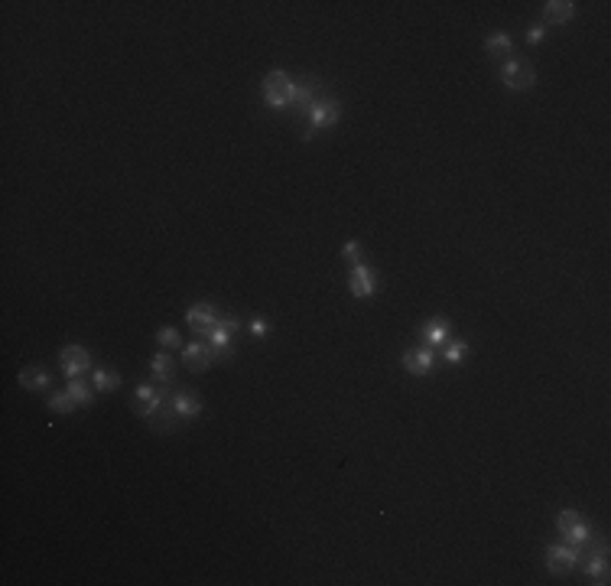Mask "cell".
<instances>
[{
    "mask_svg": "<svg viewBox=\"0 0 611 586\" xmlns=\"http://www.w3.org/2000/svg\"><path fill=\"white\" fill-rule=\"evenodd\" d=\"M556 527H560V535L566 537V544H582V541H589V525L582 521L579 512H563L560 518H556Z\"/></svg>",
    "mask_w": 611,
    "mask_h": 586,
    "instance_id": "obj_5",
    "label": "cell"
},
{
    "mask_svg": "<svg viewBox=\"0 0 611 586\" xmlns=\"http://www.w3.org/2000/svg\"><path fill=\"white\" fill-rule=\"evenodd\" d=\"M585 573H589L592 583H608V557H605V547L598 554H592V560L585 564Z\"/></svg>",
    "mask_w": 611,
    "mask_h": 586,
    "instance_id": "obj_17",
    "label": "cell"
},
{
    "mask_svg": "<svg viewBox=\"0 0 611 586\" xmlns=\"http://www.w3.org/2000/svg\"><path fill=\"white\" fill-rule=\"evenodd\" d=\"M575 564H579V547L575 544H553V547H546V567H550V573L563 577Z\"/></svg>",
    "mask_w": 611,
    "mask_h": 586,
    "instance_id": "obj_3",
    "label": "cell"
},
{
    "mask_svg": "<svg viewBox=\"0 0 611 586\" xmlns=\"http://www.w3.org/2000/svg\"><path fill=\"white\" fill-rule=\"evenodd\" d=\"M150 368H153V378L156 381H173V371H176V362H173L166 352H160V355H153V362H150Z\"/></svg>",
    "mask_w": 611,
    "mask_h": 586,
    "instance_id": "obj_18",
    "label": "cell"
},
{
    "mask_svg": "<svg viewBox=\"0 0 611 586\" xmlns=\"http://www.w3.org/2000/svg\"><path fill=\"white\" fill-rule=\"evenodd\" d=\"M49 410H56V414H72L75 410V398L68 391H59L49 398Z\"/></svg>",
    "mask_w": 611,
    "mask_h": 586,
    "instance_id": "obj_20",
    "label": "cell"
},
{
    "mask_svg": "<svg viewBox=\"0 0 611 586\" xmlns=\"http://www.w3.org/2000/svg\"><path fill=\"white\" fill-rule=\"evenodd\" d=\"M533 82H537V69H533L530 62L508 59V66H504V85H508L510 91H527Z\"/></svg>",
    "mask_w": 611,
    "mask_h": 586,
    "instance_id": "obj_4",
    "label": "cell"
},
{
    "mask_svg": "<svg viewBox=\"0 0 611 586\" xmlns=\"http://www.w3.org/2000/svg\"><path fill=\"white\" fill-rule=\"evenodd\" d=\"M212 345L208 342H192V345H185L183 349V365L189 371H195V375H202V371H208V365H212Z\"/></svg>",
    "mask_w": 611,
    "mask_h": 586,
    "instance_id": "obj_6",
    "label": "cell"
},
{
    "mask_svg": "<svg viewBox=\"0 0 611 586\" xmlns=\"http://www.w3.org/2000/svg\"><path fill=\"white\" fill-rule=\"evenodd\" d=\"M348 283H351V293L354 297H371L374 293V277H371V271H368V264H351V277H348Z\"/></svg>",
    "mask_w": 611,
    "mask_h": 586,
    "instance_id": "obj_11",
    "label": "cell"
},
{
    "mask_svg": "<svg viewBox=\"0 0 611 586\" xmlns=\"http://www.w3.org/2000/svg\"><path fill=\"white\" fill-rule=\"evenodd\" d=\"M163 398H166L163 391H156V388H150V385H140L137 394H133V410L140 417H150L163 408Z\"/></svg>",
    "mask_w": 611,
    "mask_h": 586,
    "instance_id": "obj_8",
    "label": "cell"
},
{
    "mask_svg": "<svg viewBox=\"0 0 611 586\" xmlns=\"http://www.w3.org/2000/svg\"><path fill=\"white\" fill-rule=\"evenodd\" d=\"M185 323H189L192 333L205 335L208 329H212L215 323H218V313H215V306H212V303H195L189 313H185Z\"/></svg>",
    "mask_w": 611,
    "mask_h": 586,
    "instance_id": "obj_7",
    "label": "cell"
},
{
    "mask_svg": "<svg viewBox=\"0 0 611 586\" xmlns=\"http://www.w3.org/2000/svg\"><path fill=\"white\" fill-rule=\"evenodd\" d=\"M156 345H163V349H176V345H183V339H179V333L176 329H160L156 333Z\"/></svg>",
    "mask_w": 611,
    "mask_h": 586,
    "instance_id": "obj_22",
    "label": "cell"
},
{
    "mask_svg": "<svg viewBox=\"0 0 611 586\" xmlns=\"http://www.w3.org/2000/svg\"><path fill=\"white\" fill-rule=\"evenodd\" d=\"M465 355H468V345L465 342H446V358L449 362H462Z\"/></svg>",
    "mask_w": 611,
    "mask_h": 586,
    "instance_id": "obj_23",
    "label": "cell"
},
{
    "mask_svg": "<svg viewBox=\"0 0 611 586\" xmlns=\"http://www.w3.org/2000/svg\"><path fill=\"white\" fill-rule=\"evenodd\" d=\"M404 368L410 371V375H429V368H433V349L420 345V349L406 352V355H404Z\"/></svg>",
    "mask_w": 611,
    "mask_h": 586,
    "instance_id": "obj_12",
    "label": "cell"
},
{
    "mask_svg": "<svg viewBox=\"0 0 611 586\" xmlns=\"http://www.w3.org/2000/svg\"><path fill=\"white\" fill-rule=\"evenodd\" d=\"M420 339H423L426 349H433V345H446V339H449V319H442V316L429 319L426 326L420 329Z\"/></svg>",
    "mask_w": 611,
    "mask_h": 586,
    "instance_id": "obj_10",
    "label": "cell"
},
{
    "mask_svg": "<svg viewBox=\"0 0 611 586\" xmlns=\"http://www.w3.org/2000/svg\"><path fill=\"white\" fill-rule=\"evenodd\" d=\"M339 101H332V98H319V101H312L309 108H306V114H309V131H306V137H312V131H319V127H332L335 121H339Z\"/></svg>",
    "mask_w": 611,
    "mask_h": 586,
    "instance_id": "obj_2",
    "label": "cell"
},
{
    "mask_svg": "<svg viewBox=\"0 0 611 586\" xmlns=\"http://www.w3.org/2000/svg\"><path fill=\"white\" fill-rule=\"evenodd\" d=\"M59 362H62V368H66L68 378H78L81 371H88L91 358H88V352L81 349V345H66L62 355H59Z\"/></svg>",
    "mask_w": 611,
    "mask_h": 586,
    "instance_id": "obj_9",
    "label": "cell"
},
{
    "mask_svg": "<svg viewBox=\"0 0 611 586\" xmlns=\"http://www.w3.org/2000/svg\"><path fill=\"white\" fill-rule=\"evenodd\" d=\"M342 258H345L348 264H358V261H361V245H358V241H348V245L342 248Z\"/></svg>",
    "mask_w": 611,
    "mask_h": 586,
    "instance_id": "obj_24",
    "label": "cell"
},
{
    "mask_svg": "<svg viewBox=\"0 0 611 586\" xmlns=\"http://www.w3.org/2000/svg\"><path fill=\"white\" fill-rule=\"evenodd\" d=\"M68 394L75 398V404H91V388L81 385L78 378H68Z\"/></svg>",
    "mask_w": 611,
    "mask_h": 586,
    "instance_id": "obj_21",
    "label": "cell"
},
{
    "mask_svg": "<svg viewBox=\"0 0 611 586\" xmlns=\"http://www.w3.org/2000/svg\"><path fill=\"white\" fill-rule=\"evenodd\" d=\"M251 329H254V333H257V335H264V333H267V323H264V319H254V323H251Z\"/></svg>",
    "mask_w": 611,
    "mask_h": 586,
    "instance_id": "obj_26",
    "label": "cell"
},
{
    "mask_svg": "<svg viewBox=\"0 0 611 586\" xmlns=\"http://www.w3.org/2000/svg\"><path fill=\"white\" fill-rule=\"evenodd\" d=\"M543 36H546L543 26H530V30H527V43H540Z\"/></svg>",
    "mask_w": 611,
    "mask_h": 586,
    "instance_id": "obj_25",
    "label": "cell"
},
{
    "mask_svg": "<svg viewBox=\"0 0 611 586\" xmlns=\"http://www.w3.org/2000/svg\"><path fill=\"white\" fill-rule=\"evenodd\" d=\"M173 408H176L179 417H195L202 414V401L195 398L192 391H176V398H173Z\"/></svg>",
    "mask_w": 611,
    "mask_h": 586,
    "instance_id": "obj_15",
    "label": "cell"
},
{
    "mask_svg": "<svg viewBox=\"0 0 611 586\" xmlns=\"http://www.w3.org/2000/svg\"><path fill=\"white\" fill-rule=\"evenodd\" d=\"M20 388H26V391H46L49 388V371L43 365H26L20 371Z\"/></svg>",
    "mask_w": 611,
    "mask_h": 586,
    "instance_id": "obj_13",
    "label": "cell"
},
{
    "mask_svg": "<svg viewBox=\"0 0 611 586\" xmlns=\"http://www.w3.org/2000/svg\"><path fill=\"white\" fill-rule=\"evenodd\" d=\"M118 385H120V378H118V371L114 368H98L95 371V388L98 391H114Z\"/></svg>",
    "mask_w": 611,
    "mask_h": 586,
    "instance_id": "obj_19",
    "label": "cell"
},
{
    "mask_svg": "<svg viewBox=\"0 0 611 586\" xmlns=\"http://www.w3.org/2000/svg\"><path fill=\"white\" fill-rule=\"evenodd\" d=\"M296 95V82L289 79L287 72H270L264 79V98L267 104H273V108H283V104H289Z\"/></svg>",
    "mask_w": 611,
    "mask_h": 586,
    "instance_id": "obj_1",
    "label": "cell"
},
{
    "mask_svg": "<svg viewBox=\"0 0 611 586\" xmlns=\"http://www.w3.org/2000/svg\"><path fill=\"white\" fill-rule=\"evenodd\" d=\"M485 49H488V56H491V59H510L514 46H510L508 33H491V36H488V43H485Z\"/></svg>",
    "mask_w": 611,
    "mask_h": 586,
    "instance_id": "obj_14",
    "label": "cell"
},
{
    "mask_svg": "<svg viewBox=\"0 0 611 586\" xmlns=\"http://www.w3.org/2000/svg\"><path fill=\"white\" fill-rule=\"evenodd\" d=\"M543 14H546V20H550V23H566V20H573L575 4H573V0H550Z\"/></svg>",
    "mask_w": 611,
    "mask_h": 586,
    "instance_id": "obj_16",
    "label": "cell"
}]
</instances>
